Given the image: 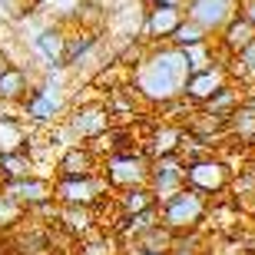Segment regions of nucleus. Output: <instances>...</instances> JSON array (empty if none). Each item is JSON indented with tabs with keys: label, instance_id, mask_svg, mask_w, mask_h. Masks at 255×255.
<instances>
[{
	"label": "nucleus",
	"instance_id": "nucleus-20",
	"mask_svg": "<svg viewBox=\"0 0 255 255\" xmlns=\"http://www.w3.org/2000/svg\"><path fill=\"white\" fill-rule=\"evenodd\" d=\"M226 70H229V83H236L242 93H252L255 90V40L246 50H239L236 57H229Z\"/></svg>",
	"mask_w": 255,
	"mask_h": 255
},
{
	"label": "nucleus",
	"instance_id": "nucleus-21",
	"mask_svg": "<svg viewBox=\"0 0 255 255\" xmlns=\"http://www.w3.org/2000/svg\"><path fill=\"white\" fill-rule=\"evenodd\" d=\"M242 90H239L236 83H226L222 86V90H219V93H212L206 100V103L199 106V110H202V113L206 116H212V120H219V123H229V116L236 113L239 110V103H242Z\"/></svg>",
	"mask_w": 255,
	"mask_h": 255
},
{
	"label": "nucleus",
	"instance_id": "nucleus-27",
	"mask_svg": "<svg viewBox=\"0 0 255 255\" xmlns=\"http://www.w3.org/2000/svg\"><path fill=\"white\" fill-rule=\"evenodd\" d=\"M206 40H212L206 33V30L199 27V23H192V20H182L179 27H176V33L169 37V43L172 47H179V50H186V47H196V43H206Z\"/></svg>",
	"mask_w": 255,
	"mask_h": 255
},
{
	"label": "nucleus",
	"instance_id": "nucleus-1",
	"mask_svg": "<svg viewBox=\"0 0 255 255\" xmlns=\"http://www.w3.org/2000/svg\"><path fill=\"white\" fill-rule=\"evenodd\" d=\"M189 76L186 53L172 43H149L142 63L129 73V90L139 96L146 110H159L182 96V83Z\"/></svg>",
	"mask_w": 255,
	"mask_h": 255
},
{
	"label": "nucleus",
	"instance_id": "nucleus-16",
	"mask_svg": "<svg viewBox=\"0 0 255 255\" xmlns=\"http://www.w3.org/2000/svg\"><path fill=\"white\" fill-rule=\"evenodd\" d=\"M57 232H63L70 242H80L83 236H90L93 229H100L96 222V209H83V206H60L57 222H53Z\"/></svg>",
	"mask_w": 255,
	"mask_h": 255
},
{
	"label": "nucleus",
	"instance_id": "nucleus-7",
	"mask_svg": "<svg viewBox=\"0 0 255 255\" xmlns=\"http://www.w3.org/2000/svg\"><path fill=\"white\" fill-rule=\"evenodd\" d=\"M100 172H103V179L110 182L113 192L146 186L149 182V159H146V152L139 146H132V149H120L113 156H106L100 162Z\"/></svg>",
	"mask_w": 255,
	"mask_h": 255
},
{
	"label": "nucleus",
	"instance_id": "nucleus-12",
	"mask_svg": "<svg viewBox=\"0 0 255 255\" xmlns=\"http://www.w3.org/2000/svg\"><path fill=\"white\" fill-rule=\"evenodd\" d=\"M226 83H229L226 63H216V66H209V70L189 73V76H186V83H182V100H189L192 106H202L209 96L219 93Z\"/></svg>",
	"mask_w": 255,
	"mask_h": 255
},
{
	"label": "nucleus",
	"instance_id": "nucleus-15",
	"mask_svg": "<svg viewBox=\"0 0 255 255\" xmlns=\"http://www.w3.org/2000/svg\"><path fill=\"white\" fill-rule=\"evenodd\" d=\"M53 172L57 176H93V172H100V159L86 142H73L63 152H57Z\"/></svg>",
	"mask_w": 255,
	"mask_h": 255
},
{
	"label": "nucleus",
	"instance_id": "nucleus-33",
	"mask_svg": "<svg viewBox=\"0 0 255 255\" xmlns=\"http://www.w3.org/2000/svg\"><path fill=\"white\" fill-rule=\"evenodd\" d=\"M249 146H255V136H252V142H249Z\"/></svg>",
	"mask_w": 255,
	"mask_h": 255
},
{
	"label": "nucleus",
	"instance_id": "nucleus-9",
	"mask_svg": "<svg viewBox=\"0 0 255 255\" xmlns=\"http://www.w3.org/2000/svg\"><path fill=\"white\" fill-rule=\"evenodd\" d=\"M149 192L156 196V206L166 202L169 196L186 186V162L172 152V156H159V159H149Z\"/></svg>",
	"mask_w": 255,
	"mask_h": 255
},
{
	"label": "nucleus",
	"instance_id": "nucleus-19",
	"mask_svg": "<svg viewBox=\"0 0 255 255\" xmlns=\"http://www.w3.org/2000/svg\"><path fill=\"white\" fill-rule=\"evenodd\" d=\"M110 202L116 206V219L120 216H136V212H146V209H156V196L149 192V186H132V189H120L110 196ZM113 226V222H110ZM110 232V229H106Z\"/></svg>",
	"mask_w": 255,
	"mask_h": 255
},
{
	"label": "nucleus",
	"instance_id": "nucleus-17",
	"mask_svg": "<svg viewBox=\"0 0 255 255\" xmlns=\"http://www.w3.org/2000/svg\"><path fill=\"white\" fill-rule=\"evenodd\" d=\"M33 83H37V70H33V66L10 63L7 70H0V100L20 103V100L30 93V86H33Z\"/></svg>",
	"mask_w": 255,
	"mask_h": 255
},
{
	"label": "nucleus",
	"instance_id": "nucleus-28",
	"mask_svg": "<svg viewBox=\"0 0 255 255\" xmlns=\"http://www.w3.org/2000/svg\"><path fill=\"white\" fill-rule=\"evenodd\" d=\"M3 120H23V116H20V103L0 100V123H3Z\"/></svg>",
	"mask_w": 255,
	"mask_h": 255
},
{
	"label": "nucleus",
	"instance_id": "nucleus-26",
	"mask_svg": "<svg viewBox=\"0 0 255 255\" xmlns=\"http://www.w3.org/2000/svg\"><path fill=\"white\" fill-rule=\"evenodd\" d=\"M23 219H27V209L20 202H13L7 192H0V236H10Z\"/></svg>",
	"mask_w": 255,
	"mask_h": 255
},
{
	"label": "nucleus",
	"instance_id": "nucleus-18",
	"mask_svg": "<svg viewBox=\"0 0 255 255\" xmlns=\"http://www.w3.org/2000/svg\"><path fill=\"white\" fill-rule=\"evenodd\" d=\"M212 40H216V47L222 50L226 57H236L239 50H246L249 43L255 40V27L249 23L246 17H242V13H239V17L229 20V23H226L222 30H219V33H216Z\"/></svg>",
	"mask_w": 255,
	"mask_h": 255
},
{
	"label": "nucleus",
	"instance_id": "nucleus-13",
	"mask_svg": "<svg viewBox=\"0 0 255 255\" xmlns=\"http://www.w3.org/2000/svg\"><path fill=\"white\" fill-rule=\"evenodd\" d=\"M63 47H66V27L47 23V27L37 33V40L27 47L30 63L37 60V66H60L63 63Z\"/></svg>",
	"mask_w": 255,
	"mask_h": 255
},
{
	"label": "nucleus",
	"instance_id": "nucleus-10",
	"mask_svg": "<svg viewBox=\"0 0 255 255\" xmlns=\"http://www.w3.org/2000/svg\"><path fill=\"white\" fill-rule=\"evenodd\" d=\"M186 13H182V3H152L146 7V17H142V40L146 43H169V37L176 33Z\"/></svg>",
	"mask_w": 255,
	"mask_h": 255
},
{
	"label": "nucleus",
	"instance_id": "nucleus-11",
	"mask_svg": "<svg viewBox=\"0 0 255 255\" xmlns=\"http://www.w3.org/2000/svg\"><path fill=\"white\" fill-rule=\"evenodd\" d=\"M0 192H7L13 202H20L23 209H33L37 202H47L53 199V176H23V179H10V182H0Z\"/></svg>",
	"mask_w": 255,
	"mask_h": 255
},
{
	"label": "nucleus",
	"instance_id": "nucleus-31",
	"mask_svg": "<svg viewBox=\"0 0 255 255\" xmlns=\"http://www.w3.org/2000/svg\"><path fill=\"white\" fill-rule=\"evenodd\" d=\"M146 7H152V3H182V0H142Z\"/></svg>",
	"mask_w": 255,
	"mask_h": 255
},
{
	"label": "nucleus",
	"instance_id": "nucleus-3",
	"mask_svg": "<svg viewBox=\"0 0 255 255\" xmlns=\"http://www.w3.org/2000/svg\"><path fill=\"white\" fill-rule=\"evenodd\" d=\"M66 110H70V93H66V90H57V86L40 83V80L30 86V93L20 100L23 123L37 126V129H50V126L63 123Z\"/></svg>",
	"mask_w": 255,
	"mask_h": 255
},
{
	"label": "nucleus",
	"instance_id": "nucleus-23",
	"mask_svg": "<svg viewBox=\"0 0 255 255\" xmlns=\"http://www.w3.org/2000/svg\"><path fill=\"white\" fill-rule=\"evenodd\" d=\"M80 3H83V0H37V3H33V10H37V13H43L50 23H60V27H73Z\"/></svg>",
	"mask_w": 255,
	"mask_h": 255
},
{
	"label": "nucleus",
	"instance_id": "nucleus-29",
	"mask_svg": "<svg viewBox=\"0 0 255 255\" xmlns=\"http://www.w3.org/2000/svg\"><path fill=\"white\" fill-rule=\"evenodd\" d=\"M239 13L255 27V0H239Z\"/></svg>",
	"mask_w": 255,
	"mask_h": 255
},
{
	"label": "nucleus",
	"instance_id": "nucleus-8",
	"mask_svg": "<svg viewBox=\"0 0 255 255\" xmlns=\"http://www.w3.org/2000/svg\"><path fill=\"white\" fill-rule=\"evenodd\" d=\"M186 20L199 23L209 37H216L232 17H239V0H182Z\"/></svg>",
	"mask_w": 255,
	"mask_h": 255
},
{
	"label": "nucleus",
	"instance_id": "nucleus-30",
	"mask_svg": "<svg viewBox=\"0 0 255 255\" xmlns=\"http://www.w3.org/2000/svg\"><path fill=\"white\" fill-rule=\"evenodd\" d=\"M120 255H156V252H139V249H132V246H120Z\"/></svg>",
	"mask_w": 255,
	"mask_h": 255
},
{
	"label": "nucleus",
	"instance_id": "nucleus-32",
	"mask_svg": "<svg viewBox=\"0 0 255 255\" xmlns=\"http://www.w3.org/2000/svg\"><path fill=\"white\" fill-rule=\"evenodd\" d=\"M242 255H255V249H252V252H242Z\"/></svg>",
	"mask_w": 255,
	"mask_h": 255
},
{
	"label": "nucleus",
	"instance_id": "nucleus-25",
	"mask_svg": "<svg viewBox=\"0 0 255 255\" xmlns=\"http://www.w3.org/2000/svg\"><path fill=\"white\" fill-rule=\"evenodd\" d=\"M33 159L27 156V149L20 152H0V182L10 179H23V176H33Z\"/></svg>",
	"mask_w": 255,
	"mask_h": 255
},
{
	"label": "nucleus",
	"instance_id": "nucleus-5",
	"mask_svg": "<svg viewBox=\"0 0 255 255\" xmlns=\"http://www.w3.org/2000/svg\"><path fill=\"white\" fill-rule=\"evenodd\" d=\"M110 196H113V189L103 179V172H93V176H53V199L60 206L96 209Z\"/></svg>",
	"mask_w": 255,
	"mask_h": 255
},
{
	"label": "nucleus",
	"instance_id": "nucleus-4",
	"mask_svg": "<svg viewBox=\"0 0 255 255\" xmlns=\"http://www.w3.org/2000/svg\"><path fill=\"white\" fill-rule=\"evenodd\" d=\"M232 166L226 162V156H219V152H206V156H199V159L186 162V186L196 189L199 196H206L209 202L222 192H229L232 186Z\"/></svg>",
	"mask_w": 255,
	"mask_h": 255
},
{
	"label": "nucleus",
	"instance_id": "nucleus-2",
	"mask_svg": "<svg viewBox=\"0 0 255 255\" xmlns=\"http://www.w3.org/2000/svg\"><path fill=\"white\" fill-rule=\"evenodd\" d=\"M159 226H166L172 236H189V232H202L209 219V199L199 196L196 189L182 186L176 196L159 202Z\"/></svg>",
	"mask_w": 255,
	"mask_h": 255
},
{
	"label": "nucleus",
	"instance_id": "nucleus-22",
	"mask_svg": "<svg viewBox=\"0 0 255 255\" xmlns=\"http://www.w3.org/2000/svg\"><path fill=\"white\" fill-rule=\"evenodd\" d=\"M126 246H132V249H139V252H156V255H169L172 252V246H176V236H172L166 226H156L152 229H146L142 236H136L132 242H126Z\"/></svg>",
	"mask_w": 255,
	"mask_h": 255
},
{
	"label": "nucleus",
	"instance_id": "nucleus-6",
	"mask_svg": "<svg viewBox=\"0 0 255 255\" xmlns=\"http://www.w3.org/2000/svg\"><path fill=\"white\" fill-rule=\"evenodd\" d=\"M63 123H66V129L73 132L76 142H90L113 126V116L106 110L103 96L93 93V96H86V100H70V110H66Z\"/></svg>",
	"mask_w": 255,
	"mask_h": 255
},
{
	"label": "nucleus",
	"instance_id": "nucleus-14",
	"mask_svg": "<svg viewBox=\"0 0 255 255\" xmlns=\"http://www.w3.org/2000/svg\"><path fill=\"white\" fill-rule=\"evenodd\" d=\"M182 126L179 123H169V120H162V123H152L149 132L139 139V149L146 152V159H159V156H172V152H179V142H182Z\"/></svg>",
	"mask_w": 255,
	"mask_h": 255
},
{
	"label": "nucleus",
	"instance_id": "nucleus-24",
	"mask_svg": "<svg viewBox=\"0 0 255 255\" xmlns=\"http://www.w3.org/2000/svg\"><path fill=\"white\" fill-rule=\"evenodd\" d=\"M76 255H120V242H116L113 232L93 229L90 236H83L76 242Z\"/></svg>",
	"mask_w": 255,
	"mask_h": 255
}]
</instances>
